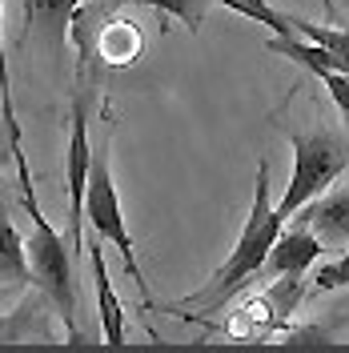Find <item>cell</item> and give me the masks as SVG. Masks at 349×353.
Listing matches in <instances>:
<instances>
[{
    "instance_id": "cell-12",
    "label": "cell",
    "mask_w": 349,
    "mask_h": 353,
    "mask_svg": "<svg viewBox=\"0 0 349 353\" xmlns=\"http://www.w3.org/2000/svg\"><path fill=\"white\" fill-rule=\"evenodd\" d=\"M265 48L277 52V57H285V61H293V65H301L306 72H313V77H326V72H337V68H341L317 41L297 37V32H293V37H277V32H273V37L265 41Z\"/></svg>"
},
{
    "instance_id": "cell-18",
    "label": "cell",
    "mask_w": 349,
    "mask_h": 353,
    "mask_svg": "<svg viewBox=\"0 0 349 353\" xmlns=\"http://www.w3.org/2000/svg\"><path fill=\"white\" fill-rule=\"evenodd\" d=\"M285 345H333V337L321 330H309V333H297V337H285Z\"/></svg>"
},
{
    "instance_id": "cell-8",
    "label": "cell",
    "mask_w": 349,
    "mask_h": 353,
    "mask_svg": "<svg viewBox=\"0 0 349 353\" xmlns=\"http://www.w3.org/2000/svg\"><path fill=\"white\" fill-rule=\"evenodd\" d=\"M293 217H297V225L313 229L326 249L346 245L349 241V189H341V193H321V197L306 201Z\"/></svg>"
},
{
    "instance_id": "cell-16",
    "label": "cell",
    "mask_w": 349,
    "mask_h": 353,
    "mask_svg": "<svg viewBox=\"0 0 349 353\" xmlns=\"http://www.w3.org/2000/svg\"><path fill=\"white\" fill-rule=\"evenodd\" d=\"M313 293H333V289H349V249L337 257V261H326L317 269V277L309 281Z\"/></svg>"
},
{
    "instance_id": "cell-9",
    "label": "cell",
    "mask_w": 349,
    "mask_h": 353,
    "mask_svg": "<svg viewBox=\"0 0 349 353\" xmlns=\"http://www.w3.org/2000/svg\"><path fill=\"white\" fill-rule=\"evenodd\" d=\"M85 261L92 265V285H97V313H101V341L121 350L125 345V309H121V297L109 281V269H105V249H101V237H92Z\"/></svg>"
},
{
    "instance_id": "cell-17",
    "label": "cell",
    "mask_w": 349,
    "mask_h": 353,
    "mask_svg": "<svg viewBox=\"0 0 349 353\" xmlns=\"http://www.w3.org/2000/svg\"><path fill=\"white\" fill-rule=\"evenodd\" d=\"M317 81L326 85L329 101L337 105V112L349 121V72H341V68H337V72H326V77H317Z\"/></svg>"
},
{
    "instance_id": "cell-11",
    "label": "cell",
    "mask_w": 349,
    "mask_h": 353,
    "mask_svg": "<svg viewBox=\"0 0 349 353\" xmlns=\"http://www.w3.org/2000/svg\"><path fill=\"white\" fill-rule=\"evenodd\" d=\"M0 125H4V137H8L12 161H17V169H21V189H28V185H32V176H28V161H24L21 121H17V105H12V81H8V52H4V0H0Z\"/></svg>"
},
{
    "instance_id": "cell-10",
    "label": "cell",
    "mask_w": 349,
    "mask_h": 353,
    "mask_svg": "<svg viewBox=\"0 0 349 353\" xmlns=\"http://www.w3.org/2000/svg\"><path fill=\"white\" fill-rule=\"evenodd\" d=\"M0 285L4 289H28L32 285V273H28V249H24L17 225H12L4 189H0Z\"/></svg>"
},
{
    "instance_id": "cell-2",
    "label": "cell",
    "mask_w": 349,
    "mask_h": 353,
    "mask_svg": "<svg viewBox=\"0 0 349 353\" xmlns=\"http://www.w3.org/2000/svg\"><path fill=\"white\" fill-rule=\"evenodd\" d=\"M21 201L32 217V237H28V273H32V289L44 293L61 321L68 330H77V249L72 241H65L48 217L41 213V201H37V189L28 185L21 189Z\"/></svg>"
},
{
    "instance_id": "cell-13",
    "label": "cell",
    "mask_w": 349,
    "mask_h": 353,
    "mask_svg": "<svg viewBox=\"0 0 349 353\" xmlns=\"http://www.w3.org/2000/svg\"><path fill=\"white\" fill-rule=\"evenodd\" d=\"M293 28L309 37V41H317L326 48L329 57L341 65V72H349V28H337V24H317V21H306V17H289Z\"/></svg>"
},
{
    "instance_id": "cell-4",
    "label": "cell",
    "mask_w": 349,
    "mask_h": 353,
    "mask_svg": "<svg viewBox=\"0 0 349 353\" xmlns=\"http://www.w3.org/2000/svg\"><path fill=\"white\" fill-rule=\"evenodd\" d=\"M85 229H92V237L112 241L125 257V273H129L137 289L145 293V305H153L149 285L141 277V265H137V249H132L129 225H125V209H121V193H117V181L109 169V141L92 153V173H88V193H85Z\"/></svg>"
},
{
    "instance_id": "cell-5",
    "label": "cell",
    "mask_w": 349,
    "mask_h": 353,
    "mask_svg": "<svg viewBox=\"0 0 349 353\" xmlns=\"http://www.w3.org/2000/svg\"><path fill=\"white\" fill-rule=\"evenodd\" d=\"M88 173H92V145H88V101L77 97L72 105V129H68V149H65V185H68V241L77 249V257H85V193H88Z\"/></svg>"
},
{
    "instance_id": "cell-19",
    "label": "cell",
    "mask_w": 349,
    "mask_h": 353,
    "mask_svg": "<svg viewBox=\"0 0 349 353\" xmlns=\"http://www.w3.org/2000/svg\"><path fill=\"white\" fill-rule=\"evenodd\" d=\"M317 4L326 8V17H329V21H337V4H333V0H317Z\"/></svg>"
},
{
    "instance_id": "cell-6",
    "label": "cell",
    "mask_w": 349,
    "mask_h": 353,
    "mask_svg": "<svg viewBox=\"0 0 349 353\" xmlns=\"http://www.w3.org/2000/svg\"><path fill=\"white\" fill-rule=\"evenodd\" d=\"M81 4L85 0H24V44L32 41L41 57L61 61Z\"/></svg>"
},
{
    "instance_id": "cell-1",
    "label": "cell",
    "mask_w": 349,
    "mask_h": 353,
    "mask_svg": "<svg viewBox=\"0 0 349 353\" xmlns=\"http://www.w3.org/2000/svg\"><path fill=\"white\" fill-rule=\"evenodd\" d=\"M281 229H285V221L277 217V205H273V193H269V161H261V165H257L253 205H249V217H245V229H241L233 253H229L225 265L213 273V281L193 293V301H205V317L217 313L245 281H253V277L261 273L265 261H269L273 241L281 237Z\"/></svg>"
},
{
    "instance_id": "cell-20",
    "label": "cell",
    "mask_w": 349,
    "mask_h": 353,
    "mask_svg": "<svg viewBox=\"0 0 349 353\" xmlns=\"http://www.w3.org/2000/svg\"><path fill=\"white\" fill-rule=\"evenodd\" d=\"M17 293H21V289H4V285H0V305H8V301H12Z\"/></svg>"
},
{
    "instance_id": "cell-7",
    "label": "cell",
    "mask_w": 349,
    "mask_h": 353,
    "mask_svg": "<svg viewBox=\"0 0 349 353\" xmlns=\"http://www.w3.org/2000/svg\"><path fill=\"white\" fill-rule=\"evenodd\" d=\"M326 257V245H321V237L313 233V229H306V225H293L289 233L281 229V237L273 241V249H269V273L273 277H306L313 265Z\"/></svg>"
},
{
    "instance_id": "cell-14",
    "label": "cell",
    "mask_w": 349,
    "mask_h": 353,
    "mask_svg": "<svg viewBox=\"0 0 349 353\" xmlns=\"http://www.w3.org/2000/svg\"><path fill=\"white\" fill-rule=\"evenodd\" d=\"M213 4H221V8H233V12H241V17L265 24V28H269V32H277V37H293V32H297V28H293V21H289V12H277L269 0H213Z\"/></svg>"
},
{
    "instance_id": "cell-15",
    "label": "cell",
    "mask_w": 349,
    "mask_h": 353,
    "mask_svg": "<svg viewBox=\"0 0 349 353\" xmlns=\"http://www.w3.org/2000/svg\"><path fill=\"white\" fill-rule=\"evenodd\" d=\"M125 4H145V8H157L165 17H177V21L189 24V32H201L205 24V12L213 0H125Z\"/></svg>"
},
{
    "instance_id": "cell-3",
    "label": "cell",
    "mask_w": 349,
    "mask_h": 353,
    "mask_svg": "<svg viewBox=\"0 0 349 353\" xmlns=\"http://www.w3.org/2000/svg\"><path fill=\"white\" fill-rule=\"evenodd\" d=\"M293 145V176L277 201V217L289 221L306 201L321 197L329 185L349 169V141L329 125L317 129H285Z\"/></svg>"
}]
</instances>
